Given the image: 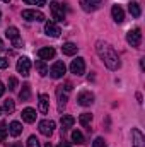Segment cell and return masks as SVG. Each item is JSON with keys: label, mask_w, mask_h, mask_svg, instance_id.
I'll list each match as a JSON object with an SVG mask.
<instances>
[{"label": "cell", "mask_w": 145, "mask_h": 147, "mask_svg": "<svg viewBox=\"0 0 145 147\" xmlns=\"http://www.w3.org/2000/svg\"><path fill=\"white\" fill-rule=\"evenodd\" d=\"M96 51L99 55V58L104 62V65L108 67L109 70H118L121 67V62H119V57L118 53L114 51V48L104 43V41H97L96 43Z\"/></svg>", "instance_id": "cell-1"}, {"label": "cell", "mask_w": 145, "mask_h": 147, "mask_svg": "<svg viewBox=\"0 0 145 147\" xmlns=\"http://www.w3.org/2000/svg\"><path fill=\"white\" fill-rule=\"evenodd\" d=\"M2 2H5V3H9V2H12V0H2Z\"/></svg>", "instance_id": "cell-40"}, {"label": "cell", "mask_w": 145, "mask_h": 147, "mask_svg": "<svg viewBox=\"0 0 145 147\" xmlns=\"http://www.w3.org/2000/svg\"><path fill=\"white\" fill-rule=\"evenodd\" d=\"M79 3L85 12H94V10H97L101 7L103 0H79Z\"/></svg>", "instance_id": "cell-10"}, {"label": "cell", "mask_w": 145, "mask_h": 147, "mask_svg": "<svg viewBox=\"0 0 145 147\" xmlns=\"http://www.w3.org/2000/svg\"><path fill=\"white\" fill-rule=\"evenodd\" d=\"M128 10H130L132 17H140V14H142V9H140V3H138V2L128 3Z\"/></svg>", "instance_id": "cell-21"}, {"label": "cell", "mask_w": 145, "mask_h": 147, "mask_svg": "<svg viewBox=\"0 0 145 147\" xmlns=\"http://www.w3.org/2000/svg\"><path fill=\"white\" fill-rule=\"evenodd\" d=\"M62 87H63L65 91H72V89H73V86L70 84V82H67V84H65V86H62Z\"/></svg>", "instance_id": "cell-34"}, {"label": "cell", "mask_w": 145, "mask_h": 147, "mask_svg": "<svg viewBox=\"0 0 145 147\" xmlns=\"http://www.w3.org/2000/svg\"><path fill=\"white\" fill-rule=\"evenodd\" d=\"M29 98H31V86L29 84H24L22 86V91L19 92V99L21 101H29Z\"/></svg>", "instance_id": "cell-22"}, {"label": "cell", "mask_w": 145, "mask_h": 147, "mask_svg": "<svg viewBox=\"0 0 145 147\" xmlns=\"http://www.w3.org/2000/svg\"><path fill=\"white\" fill-rule=\"evenodd\" d=\"M38 99H39V111H41L43 115H46L48 110H50V98H48L46 94H39Z\"/></svg>", "instance_id": "cell-17"}, {"label": "cell", "mask_w": 145, "mask_h": 147, "mask_svg": "<svg viewBox=\"0 0 145 147\" xmlns=\"http://www.w3.org/2000/svg\"><path fill=\"white\" fill-rule=\"evenodd\" d=\"M48 74L53 77V79H62L65 74H67V67L63 62H55L51 65V69H48Z\"/></svg>", "instance_id": "cell-3"}, {"label": "cell", "mask_w": 145, "mask_h": 147, "mask_svg": "<svg viewBox=\"0 0 145 147\" xmlns=\"http://www.w3.org/2000/svg\"><path fill=\"white\" fill-rule=\"evenodd\" d=\"M77 103H79L80 106H91V105L94 103V94H92L91 91H82V92H79V96H77Z\"/></svg>", "instance_id": "cell-8"}, {"label": "cell", "mask_w": 145, "mask_h": 147, "mask_svg": "<svg viewBox=\"0 0 145 147\" xmlns=\"http://www.w3.org/2000/svg\"><path fill=\"white\" fill-rule=\"evenodd\" d=\"M126 41H128V45L130 46H140V43H142V31L138 29V28H135V29H130L128 33H126Z\"/></svg>", "instance_id": "cell-2"}, {"label": "cell", "mask_w": 145, "mask_h": 147, "mask_svg": "<svg viewBox=\"0 0 145 147\" xmlns=\"http://www.w3.org/2000/svg\"><path fill=\"white\" fill-rule=\"evenodd\" d=\"M9 89H10V91H15V89H17V79H15V77H10V79H9Z\"/></svg>", "instance_id": "cell-32"}, {"label": "cell", "mask_w": 145, "mask_h": 147, "mask_svg": "<svg viewBox=\"0 0 145 147\" xmlns=\"http://www.w3.org/2000/svg\"><path fill=\"white\" fill-rule=\"evenodd\" d=\"M56 96H58V110L62 111V110H63V106L67 105V101H68L67 94H63V87H62V86L56 89Z\"/></svg>", "instance_id": "cell-19"}, {"label": "cell", "mask_w": 145, "mask_h": 147, "mask_svg": "<svg viewBox=\"0 0 145 147\" xmlns=\"http://www.w3.org/2000/svg\"><path fill=\"white\" fill-rule=\"evenodd\" d=\"M29 70H31V60L28 57H21L17 60V72L22 74L24 77H28L29 75Z\"/></svg>", "instance_id": "cell-9"}, {"label": "cell", "mask_w": 145, "mask_h": 147, "mask_svg": "<svg viewBox=\"0 0 145 147\" xmlns=\"http://www.w3.org/2000/svg\"><path fill=\"white\" fill-rule=\"evenodd\" d=\"M26 3H33V5H38V7H44L46 5V0H22Z\"/></svg>", "instance_id": "cell-31"}, {"label": "cell", "mask_w": 145, "mask_h": 147, "mask_svg": "<svg viewBox=\"0 0 145 147\" xmlns=\"http://www.w3.org/2000/svg\"><path fill=\"white\" fill-rule=\"evenodd\" d=\"M72 142L73 144H77V146H82L85 140H84V135L79 132V130H73L72 132Z\"/></svg>", "instance_id": "cell-25"}, {"label": "cell", "mask_w": 145, "mask_h": 147, "mask_svg": "<svg viewBox=\"0 0 145 147\" xmlns=\"http://www.w3.org/2000/svg\"><path fill=\"white\" fill-rule=\"evenodd\" d=\"M44 33L51 38H58L60 33H62V29H60L53 21H48V22H44Z\"/></svg>", "instance_id": "cell-13"}, {"label": "cell", "mask_w": 145, "mask_h": 147, "mask_svg": "<svg viewBox=\"0 0 145 147\" xmlns=\"http://www.w3.org/2000/svg\"><path fill=\"white\" fill-rule=\"evenodd\" d=\"M22 120L26 123H34L36 121V110L33 108H24L22 110Z\"/></svg>", "instance_id": "cell-16"}, {"label": "cell", "mask_w": 145, "mask_h": 147, "mask_svg": "<svg viewBox=\"0 0 145 147\" xmlns=\"http://www.w3.org/2000/svg\"><path fill=\"white\" fill-rule=\"evenodd\" d=\"M3 92H5V86L3 82H0V96H3Z\"/></svg>", "instance_id": "cell-35"}, {"label": "cell", "mask_w": 145, "mask_h": 147, "mask_svg": "<svg viewBox=\"0 0 145 147\" xmlns=\"http://www.w3.org/2000/svg\"><path fill=\"white\" fill-rule=\"evenodd\" d=\"M12 147H22V144H19V142H15V144H14Z\"/></svg>", "instance_id": "cell-37"}, {"label": "cell", "mask_w": 145, "mask_h": 147, "mask_svg": "<svg viewBox=\"0 0 145 147\" xmlns=\"http://www.w3.org/2000/svg\"><path fill=\"white\" fill-rule=\"evenodd\" d=\"M0 19H2V12H0Z\"/></svg>", "instance_id": "cell-41"}, {"label": "cell", "mask_w": 145, "mask_h": 147, "mask_svg": "<svg viewBox=\"0 0 145 147\" xmlns=\"http://www.w3.org/2000/svg\"><path fill=\"white\" fill-rule=\"evenodd\" d=\"M38 128H39V132H41L43 135L50 137V135L53 134L55 121H51V120H41V121H39V125H38Z\"/></svg>", "instance_id": "cell-11"}, {"label": "cell", "mask_w": 145, "mask_h": 147, "mask_svg": "<svg viewBox=\"0 0 145 147\" xmlns=\"http://www.w3.org/2000/svg\"><path fill=\"white\" fill-rule=\"evenodd\" d=\"M7 132H9L7 125H5V123H0V140H5V137H7Z\"/></svg>", "instance_id": "cell-29"}, {"label": "cell", "mask_w": 145, "mask_h": 147, "mask_svg": "<svg viewBox=\"0 0 145 147\" xmlns=\"http://www.w3.org/2000/svg\"><path fill=\"white\" fill-rule=\"evenodd\" d=\"M91 121H92V115H91V113H82V115L79 116V123H80L82 127H87Z\"/></svg>", "instance_id": "cell-24"}, {"label": "cell", "mask_w": 145, "mask_h": 147, "mask_svg": "<svg viewBox=\"0 0 145 147\" xmlns=\"http://www.w3.org/2000/svg\"><path fill=\"white\" fill-rule=\"evenodd\" d=\"M9 132H10L12 137H19V135L22 134V125H21L19 121H12V123L9 125Z\"/></svg>", "instance_id": "cell-20"}, {"label": "cell", "mask_w": 145, "mask_h": 147, "mask_svg": "<svg viewBox=\"0 0 145 147\" xmlns=\"http://www.w3.org/2000/svg\"><path fill=\"white\" fill-rule=\"evenodd\" d=\"M111 16H113V19H114V22H118V24H121V22L125 21V12H123V9H121L119 5H113Z\"/></svg>", "instance_id": "cell-15"}, {"label": "cell", "mask_w": 145, "mask_h": 147, "mask_svg": "<svg viewBox=\"0 0 145 147\" xmlns=\"http://www.w3.org/2000/svg\"><path fill=\"white\" fill-rule=\"evenodd\" d=\"M9 67V60L7 58H0V69L3 70V69H7Z\"/></svg>", "instance_id": "cell-33"}, {"label": "cell", "mask_w": 145, "mask_h": 147, "mask_svg": "<svg viewBox=\"0 0 145 147\" xmlns=\"http://www.w3.org/2000/svg\"><path fill=\"white\" fill-rule=\"evenodd\" d=\"M77 50H79V46L75 45V43H65L63 46H62V51H63V55H67V57H72L77 53Z\"/></svg>", "instance_id": "cell-18"}, {"label": "cell", "mask_w": 145, "mask_h": 147, "mask_svg": "<svg viewBox=\"0 0 145 147\" xmlns=\"http://www.w3.org/2000/svg\"><path fill=\"white\" fill-rule=\"evenodd\" d=\"M15 108V105H14V101L12 99H5V103H3V110L7 111V113H12Z\"/></svg>", "instance_id": "cell-27"}, {"label": "cell", "mask_w": 145, "mask_h": 147, "mask_svg": "<svg viewBox=\"0 0 145 147\" xmlns=\"http://www.w3.org/2000/svg\"><path fill=\"white\" fill-rule=\"evenodd\" d=\"M38 57H39V60H51L53 57H55V48H51V46H44V48H39L38 50Z\"/></svg>", "instance_id": "cell-14"}, {"label": "cell", "mask_w": 145, "mask_h": 147, "mask_svg": "<svg viewBox=\"0 0 145 147\" xmlns=\"http://www.w3.org/2000/svg\"><path fill=\"white\" fill-rule=\"evenodd\" d=\"M70 72L75 74L77 77H79V75H84V72H85V62H84V58L77 57L75 60H72V63H70Z\"/></svg>", "instance_id": "cell-6"}, {"label": "cell", "mask_w": 145, "mask_h": 147, "mask_svg": "<svg viewBox=\"0 0 145 147\" xmlns=\"http://www.w3.org/2000/svg\"><path fill=\"white\" fill-rule=\"evenodd\" d=\"M50 10H51V16H53L55 21L62 22V21L65 19V10H63V7H62L60 3H56V2L50 3Z\"/></svg>", "instance_id": "cell-7"}, {"label": "cell", "mask_w": 145, "mask_h": 147, "mask_svg": "<svg viewBox=\"0 0 145 147\" xmlns=\"http://www.w3.org/2000/svg\"><path fill=\"white\" fill-rule=\"evenodd\" d=\"M73 123H75V118H73L72 115H63V116H62V128H63V130L70 128Z\"/></svg>", "instance_id": "cell-23"}, {"label": "cell", "mask_w": 145, "mask_h": 147, "mask_svg": "<svg viewBox=\"0 0 145 147\" xmlns=\"http://www.w3.org/2000/svg\"><path fill=\"white\" fill-rule=\"evenodd\" d=\"M28 147H41V146H39V140H38L36 135H31V137L28 139Z\"/></svg>", "instance_id": "cell-28"}, {"label": "cell", "mask_w": 145, "mask_h": 147, "mask_svg": "<svg viewBox=\"0 0 145 147\" xmlns=\"http://www.w3.org/2000/svg\"><path fill=\"white\" fill-rule=\"evenodd\" d=\"M132 144L133 147H145V137L138 128H132Z\"/></svg>", "instance_id": "cell-12"}, {"label": "cell", "mask_w": 145, "mask_h": 147, "mask_svg": "<svg viewBox=\"0 0 145 147\" xmlns=\"http://www.w3.org/2000/svg\"><path fill=\"white\" fill-rule=\"evenodd\" d=\"M22 19H26V21H36V22H43V21H44V14H43V12H39V10L28 9V10H22Z\"/></svg>", "instance_id": "cell-5"}, {"label": "cell", "mask_w": 145, "mask_h": 147, "mask_svg": "<svg viewBox=\"0 0 145 147\" xmlns=\"http://www.w3.org/2000/svg\"><path fill=\"white\" fill-rule=\"evenodd\" d=\"M2 50H3V41L0 39V51H2Z\"/></svg>", "instance_id": "cell-38"}, {"label": "cell", "mask_w": 145, "mask_h": 147, "mask_svg": "<svg viewBox=\"0 0 145 147\" xmlns=\"http://www.w3.org/2000/svg\"><path fill=\"white\" fill-rule=\"evenodd\" d=\"M0 113H2V110H0Z\"/></svg>", "instance_id": "cell-42"}, {"label": "cell", "mask_w": 145, "mask_h": 147, "mask_svg": "<svg viewBox=\"0 0 145 147\" xmlns=\"http://www.w3.org/2000/svg\"><path fill=\"white\" fill-rule=\"evenodd\" d=\"M5 34H7V38L12 41V45H14L15 48H21V46H22V39H21V34H19V29H17V28H14V26L7 28Z\"/></svg>", "instance_id": "cell-4"}, {"label": "cell", "mask_w": 145, "mask_h": 147, "mask_svg": "<svg viewBox=\"0 0 145 147\" xmlns=\"http://www.w3.org/2000/svg\"><path fill=\"white\" fill-rule=\"evenodd\" d=\"M44 147H53V146H51V144H50V142H46V146H44Z\"/></svg>", "instance_id": "cell-39"}, {"label": "cell", "mask_w": 145, "mask_h": 147, "mask_svg": "<svg viewBox=\"0 0 145 147\" xmlns=\"http://www.w3.org/2000/svg\"><path fill=\"white\" fill-rule=\"evenodd\" d=\"M58 147H70V144H68V142H65V140H62V142H60V146Z\"/></svg>", "instance_id": "cell-36"}, {"label": "cell", "mask_w": 145, "mask_h": 147, "mask_svg": "<svg viewBox=\"0 0 145 147\" xmlns=\"http://www.w3.org/2000/svg\"><path fill=\"white\" fill-rule=\"evenodd\" d=\"M92 147H106V140L103 137H97L94 142H92Z\"/></svg>", "instance_id": "cell-30"}, {"label": "cell", "mask_w": 145, "mask_h": 147, "mask_svg": "<svg viewBox=\"0 0 145 147\" xmlns=\"http://www.w3.org/2000/svg\"><path fill=\"white\" fill-rule=\"evenodd\" d=\"M36 70L39 72V75H48V67H46V63L43 62V60H36Z\"/></svg>", "instance_id": "cell-26"}]
</instances>
